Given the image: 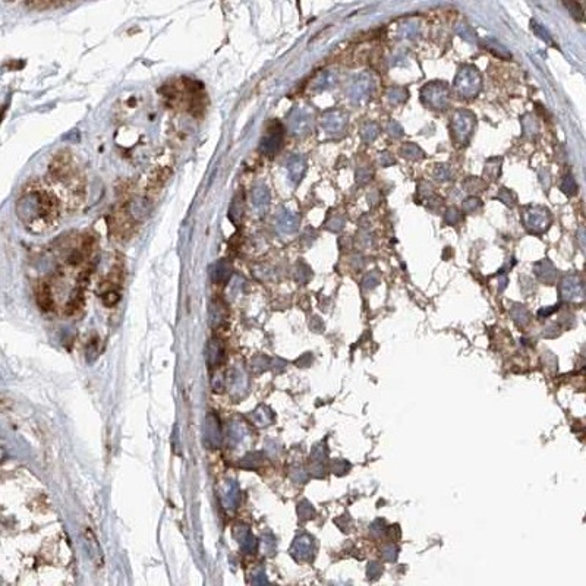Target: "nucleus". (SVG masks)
Here are the masks:
<instances>
[{"label":"nucleus","instance_id":"f257e3e1","mask_svg":"<svg viewBox=\"0 0 586 586\" xmlns=\"http://www.w3.org/2000/svg\"><path fill=\"white\" fill-rule=\"evenodd\" d=\"M19 219L33 230L49 229L59 217L57 199L38 185L27 186L16 204Z\"/></svg>","mask_w":586,"mask_h":586},{"label":"nucleus","instance_id":"f03ea898","mask_svg":"<svg viewBox=\"0 0 586 586\" xmlns=\"http://www.w3.org/2000/svg\"><path fill=\"white\" fill-rule=\"evenodd\" d=\"M481 85H482V78L475 66L466 65L460 68L454 79V88L462 97H476L478 93L481 91Z\"/></svg>","mask_w":586,"mask_h":586},{"label":"nucleus","instance_id":"7ed1b4c3","mask_svg":"<svg viewBox=\"0 0 586 586\" xmlns=\"http://www.w3.org/2000/svg\"><path fill=\"white\" fill-rule=\"evenodd\" d=\"M476 125L475 114L469 110H457L451 117V134L456 146L468 144Z\"/></svg>","mask_w":586,"mask_h":586},{"label":"nucleus","instance_id":"20e7f679","mask_svg":"<svg viewBox=\"0 0 586 586\" xmlns=\"http://www.w3.org/2000/svg\"><path fill=\"white\" fill-rule=\"evenodd\" d=\"M450 98V91L447 84L441 81H433L428 82L422 90H421V100L430 107L434 109H444L448 104Z\"/></svg>","mask_w":586,"mask_h":586},{"label":"nucleus","instance_id":"39448f33","mask_svg":"<svg viewBox=\"0 0 586 586\" xmlns=\"http://www.w3.org/2000/svg\"><path fill=\"white\" fill-rule=\"evenodd\" d=\"M523 223L526 229L532 233H542L548 229L551 223L549 213L542 207H531L523 213Z\"/></svg>","mask_w":586,"mask_h":586},{"label":"nucleus","instance_id":"423d86ee","mask_svg":"<svg viewBox=\"0 0 586 586\" xmlns=\"http://www.w3.org/2000/svg\"><path fill=\"white\" fill-rule=\"evenodd\" d=\"M50 175L59 181L63 182L66 179L71 178V175L73 173V164H72V155L68 151H59L54 158L50 163Z\"/></svg>","mask_w":586,"mask_h":586},{"label":"nucleus","instance_id":"0eeeda50","mask_svg":"<svg viewBox=\"0 0 586 586\" xmlns=\"http://www.w3.org/2000/svg\"><path fill=\"white\" fill-rule=\"evenodd\" d=\"M374 79L369 73H361L355 76L349 84V97L355 101H361L368 97L374 90Z\"/></svg>","mask_w":586,"mask_h":586},{"label":"nucleus","instance_id":"6e6552de","mask_svg":"<svg viewBox=\"0 0 586 586\" xmlns=\"http://www.w3.org/2000/svg\"><path fill=\"white\" fill-rule=\"evenodd\" d=\"M561 299L566 302H576L584 299V283L575 274H567L560 285Z\"/></svg>","mask_w":586,"mask_h":586},{"label":"nucleus","instance_id":"1a4fd4ad","mask_svg":"<svg viewBox=\"0 0 586 586\" xmlns=\"http://www.w3.org/2000/svg\"><path fill=\"white\" fill-rule=\"evenodd\" d=\"M283 143V128L280 125L270 128L267 135L262 137L259 143V149L265 154H276Z\"/></svg>","mask_w":586,"mask_h":586},{"label":"nucleus","instance_id":"9d476101","mask_svg":"<svg viewBox=\"0 0 586 586\" xmlns=\"http://www.w3.org/2000/svg\"><path fill=\"white\" fill-rule=\"evenodd\" d=\"M535 274L544 283H552L557 279V270L549 259H542L535 264Z\"/></svg>","mask_w":586,"mask_h":586},{"label":"nucleus","instance_id":"9b49d317","mask_svg":"<svg viewBox=\"0 0 586 586\" xmlns=\"http://www.w3.org/2000/svg\"><path fill=\"white\" fill-rule=\"evenodd\" d=\"M346 122H347V117L342 111H330L324 116L323 126L330 132H337V131H342L346 126Z\"/></svg>","mask_w":586,"mask_h":586},{"label":"nucleus","instance_id":"f8f14e48","mask_svg":"<svg viewBox=\"0 0 586 586\" xmlns=\"http://www.w3.org/2000/svg\"><path fill=\"white\" fill-rule=\"evenodd\" d=\"M299 226V217L294 213H289V211H283L279 214L277 219V227L280 232L283 233H292L297 229Z\"/></svg>","mask_w":586,"mask_h":586},{"label":"nucleus","instance_id":"ddd939ff","mask_svg":"<svg viewBox=\"0 0 586 586\" xmlns=\"http://www.w3.org/2000/svg\"><path fill=\"white\" fill-rule=\"evenodd\" d=\"M305 167H306V164H305L303 157H300V155L291 157V160L288 161V170H289V176H291L292 182L297 183L302 179V176L305 173Z\"/></svg>","mask_w":586,"mask_h":586},{"label":"nucleus","instance_id":"4468645a","mask_svg":"<svg viewBox=\"0 0 586 586\" xmlns=\"http://www.w3.org/2000/svg\"><path fill=\"white\" fill-rule=\"evenodd\" d=\"M37 302H38V306L43 311H51L53 309L54 300H53V294H51V291H50L47 283H41L38 286V289H37Z\"/></svg>","mask_w":586,"mask_h":586},{"label":"nucleus","instance_id":"2eb2a0df","mask_svg":"<svg viewBox=\"0 0 586 586\" xmlns=\"http://www.w3.org/2000/svg\"><path fill=\"white\" fill-rule=\"evenodd\" d=\"M309 122H311V117H309V114H306L305 111H302V110H296L294 111V114L292 116V119H291V126H292V131L293 132H296V134H302V132H305L308 128H309Z\"/></svg>","mask_w":586,"mask_h":586},{"label":"nucleus","instance_id":"dca6fc26","mask_svg":"<svg viewBox=\"0 0 586 586\" xmlns=\"http://www.w3.org/2000/svg\"><path fill=\"white\" fill-rule=\"evenodd\" d=\"M167 173H170L169 169H160L157 173L152 175V178H151V181H149V186H148V192H149V194L152 192V195H155V194L163 188V185L166 183V181H167V178H169Z\"/></svg>","mask_w":586,"mask_h":586},{"label":"nucleus","instance_id":"f3484780","mask_svg":"<svg viewBox=\"0 0 586 586\" xmlns=\"http://www.w3.org/2000/svg\"><path fill=\"white\" fill-rule=\"evenodd\" d=\"M252 202L256 208L265 210L270 204V192L265 186H256L252 191Z\"/></svg>","mask_w":586,"mask_h":586},{"label":"nucleus","instance_id":"a211bd4d","mask_svg":"<svg viewBox=\"0 0 586 586\" xmlns=\"http://www.w3.org/2000/svg\"><path fill=\"white\" fill-rule=\"evenodd\" d=\"M336 82H337V76L333 72L326 71L315 81V88L317 90H329V88H333L336 85Z\"/></svg>","mask_w":586,"mask_h":586},{"label":"nucleus","instance_id":"6ab92c4d","mask_svg":"<svg viewBox=\"0 0 586 586\" xmlns=\"http://www.w3.org/2000/svg\"><path fill=\"white\" fill-rule=\"evenodd\" d=\"M463 188H465L469 194H479V192H484V191L487 189V183H485L484 179L472 176V178H468V179L463 182Z\"/></svg>","mask_w":586,"mask_h":586},{"label":"nucleus","instance_id":"aec40b11","mask_svg":"<svg viewBox=\"0 0 586 586\" xmlns=\"http://www.w3.org/2000/svg\"><path fill=\"white\" fill-rule=\"evenodd\" d=\"M501 158H491L487 161L485 169H484V176L489 179V181H497L501 172Z\"/></svg>","mask_w":586,"mask_h":586},{"label":"nucleus","instance_id":"412c9836","mask_svg":"<svg viewBox=\"0 0 586 586\" xmlns=\"http://www.w3.org/2000/svg\"><path fill=\"white\" fill-rule=\"evenodd\" d=\"M378 134H380V126L375 122H366L362 125L361 135L365 143H372L378 137Z\"/></svg>","mask_w":586,"mask_h":586},{"label":"nucleus","instance_id":"4be33fe9","mask_svg":"<svg viewBox=\"0 0 586 586\" xmlns=\"http://www.w3.org/2000/svg\"><path fill=\"white\" fill-rule=\"evenodd\" d=\"M400 152H402V155H403L404 158L412 160V161L424 158V151L416 146V144H404V146L400 148Z\"/></svg>","mask_w":586,"mask_h":586},{"label":"nucleus","instance_id":"5701e85b","mask_svg":"<svg viewBox=\"0 0 586 586\" xmlns=\"http://www.w3.org/2000/svg\"><path fill=\"white\" fill-rule=\"evenodd\" d=\"M510 314H512L513 320H514L519 326H525V324L529 323V312H528L526 308L522 306L520 303H516V305L512 308Z\"/></svg>","mask_w":586,"mask_h":586},{"label":"nucleus","instance_id":"b1692460","mask_svg":"<svg viewBox=\"0 0 586 586\" xmlns=\"http://www.w3.org/2000/svg\"><path fill=\"white\" fill-rule=\"evenodd\" d=\"M387 98L393 104H400L407 100V90L403 87H391L387 90Z\"/></svg>","mask_w":586,"mask_h":586},{"label":"nucleus","instance_id":"393cba45","mask_svg":"<svg viewBox=\"0 0 586 586\" xmlns=\"http://www.w3.org/2000/svg\"><path fill=\"white\" fill-rule=\"evenodd\" d=\"M484 44H485V47L492 53V54H495V56H498V57H504V59H510L512 57V54H510V51L506 49L504 46H501L498 41H495V40H485L484 41Z\"/></svg>","mask_w":586,"mask_h":586},{"label":"nucleus","instance_id":"a878e982","mask_svg":"<svg viewBox=\"0 0 586 586\" xmlns=\"http://www.w3.org/2000/svg\"><path fill=\"white\" fill-rule=\"evenodd\" d=\"M561 191L569 196L576 195L578 192V183L573 178V175H566L561 181Z\"/></svg>","mask_w":586,"mask_h":586},{"label":"nucleus","instance_id":"bb28decb","mask_svg":"<svg viewBox=\"0 0 586 586\" xmlns=\"http://www.w3.org/2000/svg\"><path fill=\"white\" fill-rule=\"evenodd\" d=\"M418 24L416 22H403L399 30V36L402 38H413L418 34Z\"/></svg>","mask_w":586,"mask_h":586},{"label":"nucleus","instance_id":"cd10ccee","mask_svg":"<svg viewBox=\"0 0 586 586\" xmlns=\"http://www.w3.org/2000/svg\"><path fill=\"white\" fill-rule=\"evenodd\" d=\"M531 28H532V31L537 34L538 37L541 38V40H544L545 43H548V44H551L552 43V38H551V34L548 33V30L541 24V22H537L535 19H532L531 21Z\"/></svg>","mask_w":586,"mask_h":586},{"label":"nucleus","instance_id":"c85d7f7f","mask_svg":"<svg viewBox=\"0 0 586 586\" xmlns=\"http://www.w3.org/2000/svg\"><path fill=\"white\" fill-rule=\"evenodd\" d=\"M28 7H31V9H37V10H44V9H51V7H60V6H63L65 3H60V1H38V0H33V1H27L25 3Z\"/></svg>","mask_w":586,"mask_h":586},{"label":"nucleus","instance_id":"c756f323","mask_svg":"<svg viewBox=\"0 0 586 586\" xmlns=\"http://www.w3.org/2000/svg\"><path fill=\"white\" fill-rule=\"evenodd\" d=\"M456 31H457L459 36H462L465 40H468V41H471V43H474V41L476 40V36H475V33L472 31V28H471L469 25H466L465 22H460V24L456 27Z\"/></svg>","mask_w":586,"mask_h":586},{"label":"nucleus","instance_id":"7c9ffc66","mask_svg":"<svg viewBox=\"0 0 586 586\" xmlns=\"http://www.w3.org/2000/svg\"><path fill=\"white\" fill-rule=\"evenodd\" d=\"M462 220H463V213L459 211L457 208H448L444 214V221L448 224H457Z\"/></svg>","mask_w":586,"mask_h":586},{"label":"nucleus","instance_id":"2f4dec72","mask_svg":"<svg viewBox=\"0 0 586 586\" xmlns=\"http://www.w3.org/2000/svg\"><path fill=\"white\" fill-rule=\"evenodd\" d=\"M383 573V566L377 561H371L366 567V576L369 581H375L381 576Z\"/></svg>","mask_w":586,"mask_h":586},{"label":"nucleus","instance_id":"473e14b6","mask_svg":"<svg viewBox=\"0 0 586 586\" xmlns=\"http://www.w3.org/2000/svg\"><path fill=\"white\" fill-rule=\"evenodd\" d=\"M500 201H503L507 207H513L514 204H516V195L510 191V189H507V188H503L501 191H500V194H498V196H497Z\"/></svg>","mask_w":586,"mask_h":586},{"label":"nucleus","instance_id":"72a5a7b5","mask_svg":"<svg viewBox=\"0 0 586 586\" xmlns=\"http://www.w3.org/2000/svg\"><path fill=\"white\" fill-rule=\"evenodd\" d=\"M362 282H364V288L365 289H374L378 285V282H380V274L375 273V271H371V273L365 274Z\"/></svg>","mask_w":586,"mask_h":586},{"label":"nucleus","instance_id":"f704fd0d","mask_svg":"<svg viewBox=\"0 0 586 586\" xmlns=\"http://www.w3.org/2000/svg\"><path fill=\"white\" fill-rule=\"evenodd\" d=\"M434 176H436V179H439V181H448L450 176H451L450 167H448L447 164H439V166L434 169Z\"/></svg>","mask_w":586,"mask_h":586},{"label":"nucleus","instance_id":"c9c22d12","mask_svg":"<svg viewBox=\"0 0 586 586\" xmlns=\"http://www.w3.org/2000/svg\"><path fill=\"white\" fill-rule=\"evenodd\" d=\"M564 6L570 10V13H572L576 19H579V21L584 19V10H582V6H581L578 1H567V3H564Z\"/></svg>","mask_w":586,"mask_h":586},{"label":"nucleus","instance_id":"e433bc0d","mask_svg":"<svg viewBox=\"0 0 586 586\" xmlns=\"http://www.w3.org/2000/svg\"><path fill=\"white\" fill-rule=\"evenodd\" d=\"M481 205H482V202L476 196H469V198H466L463 201V210L465 211H476Z\"/></svg>","mask_w":586,"mask_h":586},{"label":"nucleus","instance_id":"4c0bfd02","mask_svg":"<svg viewBox=\"0 0 586 586\" xmlns=\"http://www.w3.org/2000/svg\"><path fill=\"white\" fill-rule=\"evenodd\" d=\"M397 555H399V548H397L396 545L390 544V545H387V547L383 548V557H384L387 561L394 563V561L397 560Z\"/></svg>","mask_w":586,"mask_h":586},{"label":"nucleus","instance_id":"58836bf2","mask_svg":"<svg viewBox=\"0 0 586 586\" xmlns=\"http://www.w3.org/2000/svg\"><path fill=\"white\" fill-rule=\"evenodd\" d=\"M386 531H387V526H386L384 520H381V519L375 520V522L371 525V534H372L374 537H383V535L386 534Z\"/></svg>","mask_w":586,"mask_h":586},{"label":"nucleus","instance_id":"ea45409f","mask_svg":"<svg viewBox=\"0 0 586 586\" xmlns=\"http://www.w3.org/2000/svg\"><path fill=\"white\" fill-rule=\"evenodd\" d=\"M387 134L389 135H391L393 138H400V137H403V129H402V126L397 123V122H394V120H390L389 123H387Z\"/></svg>","mask_w":586,"mask_h":586},{"label":"nucleus","instance_id":"a19ab883","mask_svg":"<svg viewBox=\"0 0 586 586\" xmlns=\"http://www.w3.org/2000/svg\"><path fill=\"white\" fill-rule=\"evenodd\" d=\"M371 178H372V170H371V169H366V167L359 169L358 173H356V181H358V183H366V182L371 181Z\"/></svg>","mask_w":586,"mask_h":586},{"label":"nucleus","instance_id":"79ce46f5","mask_svg":"<svg viewBox=\"0 0 586 586\" xmlns=\"http://www.w3.org/2000/svg\"><path fill=\"white\" fill-rule=\"evenodd\" d=\"M523 125H525V128H526V132L528 134H537L538 132V122L532 117V116H526L525 119H523Z\"/></svg>","mask_w":586,"mask_h":586},{"label":"nucleus","instance_id":"37998d69","mask_svg":"<svg viewBox=\"0 0 586 586\" xmlns=\"http://www.w3.org/2000/svg\"><path fill=\"white\" fill-rule=\"evenodd\" d=\"M380 163H381L383 166H391V164L396 163V160H394V157L391 155L389 151H384V152H381V155H380Z\"/></svg>","mask_w":586,"mask_h":586},{"label":"nucleus","instance_id":"c03bdc74","mask_svg":"<svg viewBox=\"0 0 586 586\" xmlns=\"http://www.w3.org/2000/svg\"><path fill=\"white\" fill-rule=\"evenodd\" d=\"M555 309H557V306H548V308H542V309H539V311H538V317H541V318L551 317V314H552Z\"/></svg>","mask_w":586,"mask_h":586}]
</instances>
